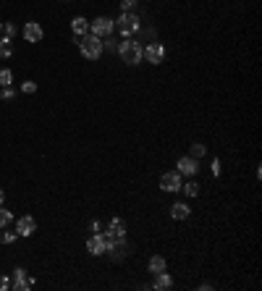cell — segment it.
Instances as JSON below:
<instances>
[{
	"label": "cell",
	"mask_w": 262,
	"mask_h": 291,
	"mask_svg": "<svg viewBox=\"0 0 262 291\" xmlns=\"http://www.w3.org/2000/svg\"><path fill=\"white\" fill-rule=\"evenodd\" d=\"M73 42H79V50H82V55H84V58H89V60L100 58V55H102V50H105V45H102V42H100V37H95V34L76 37Z\"/></svg>",
	"instance_id": "obj_1"
},
{
	"label": "cell",
	"mask_w": 262,
	"mask_h": 291,
	"mask_svg": "<svg viewBox=\"0 0 262 291\" xmlns=\"http://www.w3.org/2000/svg\"><path fill=\"white\" fill-rule=\"evenodd\" d=\"M0 32H3V24H0Z\"/></svg>",
	"instance_id": "obj_32"
},
{
	"label": "cell",
	"mask_w": 262,
	"mask_h": 291,
	"mask_svg": "<svg viewBox=\"0 0 262 291\" xmlns=\"http://www.w3.org/2000/svg\"><path fill=\"white\" fill-rule=\"evenodd\" d=\"M107 234L116 236V239H123V236H126V223H123L121 218H113L110 226H107Z\"/></svg>",
	"instance_id": "obj_13"
},
{
	"label": "cell",
	"mask_w": 262,
	"mask_h": 291,
	"mask_svg": "<svg viewBox=\"0 0 262 291\" xmlns=\"http://www.w3.org/2000/svg\"><path fill=\"white\" fill-rule=\"evenodd\" d=\"M165 270V260L160 257V254H155V257H149V273H163Z\"/></svg>",
	"instance_id": "obj_16"
},
{
	"label": "cell",
	"mask_w": 262,
	"mask_h": 291,
	"mask_svg": "<svg viewBox=\"0 0 262 291\" xmlns=\"http://www.w3.org/2000/svg\"><path fill=\"white\" fill-rule=\"evenodd\" d=\"M32 286H34V281L29 278V275H26V270H24V268H16V270H13L11 288H16V291H29Z\"/></svg>",
	"instance_id": "obj_5"
},
{
	"label": "cell",
	"mask_w": 262,
	"mask_h": 291,
	"mask_svg": "<svg viewBox=\"0 0 262 291\" xmlns=\"http://www.w3.org/2000/svg\"><path fill=\"white\" fill-rule=\"evenodd\" d=\"M105 252H110V257H113V260H123V257L129 254V244L123 241V239H116V241L110 244V247L105 249Z\"/></svg>",
	"instance_id": "obj_10"
},
{
	"label": "cell",
	"mask_w": 262,
	"mask_h": 291,
	"mask_svg": "<svg viewBox=\"0 0 262 291\" xmlns=\"http://www.w3.org/2000/svg\"><path fill=\"white\" fill-rule=\"evenodd\" d=\"M87 249H89L92 254H102V252H105V239H102V231H100V234H95V236H89Z\"/></svg>",
	"instance_id": "obj_12"
},
{
	"label": "cell",
	"mask_w": 262,
	"mask_h": 291,
	"mask_svg": "<svg viewBox=\"0 0 262 291\" xmlns=\"http://www.w3.org/2000/svg\"><path fill=\"white\" fill-rule=\"evenodd\" d=\"M171 286H173V278H171V275H168L165 270H163V273H158V281H155V288H160V291H163V288H171Z\"/></svg>",
	"instance_id": "obj_17"
},
{
	"label": "cell",
	"mask_w": 262,
	"mask_h": 291,
	"mask_svg": "<svg viewBox=\"0 0 262 291\" xmlns=\"http://www.w3.org/2000/svg\"><path fill=\"white\" fill-rule=\"evenodd\" d=\"M6 288H11V281L6 278V275H0V291H6Z\"/></svg>",
	"instance_id": "obj_27"
},
{
	"label": "cell",
	"mask_w": 262,
	"mask_h": 291,
	"mask_svg": "<svg viewBox=\"0 0 262 291\" xmlns=\"http://www.w3.org/2000/svg\"><path fill=\"white\" fill-rule=\"evenodd\" d=\"M207 152V147L205 144H192V158H202Z\"/></svg>",
	"instance_id": "obj_22"
},
{
	"label": "cell",
	"mask_w": 262,
	"mask_h": 291,
	"mask_svg": "<svg viewBox=\"0 0 262 291\" xmlns=\"http://www.w3.org/2000/svg\"><path fill=\"white\" fill-rule=\"evenodd\" d=\"M116 26L121 29V34H134V32H139V26H142V21H139V16L136 13H131V11H123L121 13V19L116 21Z\"/></svg>",
	"instance_id": "obj_3"
},
{
	"label": "cell",
	"mask_w": 262,
	"mask_h": 291,
	"mask_svg": "<svg viewBox=\"0 0 262 291\" xmlns=\"http://www.w3.org/2000/svg\"><path fill=\"white\" fill-rule=\"evenodd\" d=\"M189 212H192L189 205H183V202H176V205L171 207V215H173L176 221H186V218H189Z\"/></svg>",
	"instance_id": "obj_15"
},
{
	"label": "cell",
	"mask_w": 262,
	"mask_h": 291,
	"mask_svg": "<svg viewBox=\"0 0 262 291\" xmlns=\"http://www.w3.org/2000/svg\"><path fill=\"white\" fill-rule=\"evenodd\" d=\"M3 32H6L8 40H13V37H16V26H13V24H6V26H3Z\"/></svg>",
	"instance_id": "obj_24"
},
{
	"label": "cell",
	"mask_w": 262,
	"mask_h": 291,
	"mask_svg": "<svg viewBox=\"0 0 262 291\" xmlns=\"http://www.w3.org/2000/svg\"><path fill=\"white\" fill-rule=\"evenodd\" d=\"M13 221V215H11V210H3V207H0V228H3V226H8Z\"/></svg>",
	"instance_id": "obj_21"
},
{
	"label": "cell",
	"mask_w": 262,
	"mask_h": 291,
	"mask_svg": "<svg viewBox=\"0 0 262 291\" xmlns=\"http://www.w3.org/2000/svg\"><path fill=\"white\" fill-rule=\"evenodd\" d=\"M45 37V32H42V26L37 24V21H29L26 26H24V40L26 42H40Z\"/></svg>",
	"instance_id": "obj_9"
},
{
	"label": "cell",
	"mask_w": 262,
	"mask_h": 291,
	"mask_svg": "<svg viewBox=\"0 0 262 291\" xmlns=\"http://www.w3.org/2000/svg\"><path fill=\"white\" fill-rule=\"evenodd\" d=\"M0 97H8V100H11V97H13V89H11V87H3V95H0Z\"/></svg>",
	"instance_id": "obj_29"
},
{
	"label": "cell",
	"mask_w": 262,
	"mask_h": 291,
	"mask_svg": "<svg viewBox=\"0 0 262 291\" xmlns=\"http://www.w3.org/2000/svg\"><path fill=\"white\" fill-rule=\"evenodd\" d=\"M118 53H121V58H123V63H129V66H136V63H142V48L136 42H131V40H123L118 48H116Z\"/></svg>",
	"instance_id": "obj_2"
},
{
	"label": "cell",
	"mask_w": 262,
	"mask_h": 291,
	"mask_svg": "<svg viewBox=\"0 0 262 291\" xmlns=\"http://www.w3.org/2000/svg\"><path fill=\"white\" fill-rule=\"evenodd\" d=\"M176 168H178V173H183V176H194L199 171V168H197V158H181L176 163Z\"/></svg>",
	"instance_id": "obj_11"
},
{
	"label": "cell",
	"mask_w": 262,
	"mask_h": 291,
	"mask_svg": "<svg viewBox=\"0 0 262 291\" xmlns=\"http://www.w3.org/2000/svg\"><path fill=\"white\" fill-rule=\"evenodd\" d=\"M113 29H116V21L107 16H97L95 21H89V34H95V37H110Z\"/></svg>",
	"instance_id": "obj_4"
},
{
	"label": "cell",
	"mask_w": 262,
	"mask_h": 291,
	"mask_svg": "<svg viewBox=\"0 0 262 291\" xmlns=\"http://www.w3.org/2000/svg\"><path fill=\"white\" fill-rule=\"evenodd\" d=\"M71 29H73L76 37H84V34H89V21L82 19V16H76V19L71 21Z\"/></svg>",
	"instance_id": "obj_14"
},
{
	"label": "cell",
	"mask_w": 262,
	"mask_h": 291,
	"mask_svg": "<svg viewBox=\"0 0 262 291\" xmlns=\"http://www.w3.org/2000/svg\"><path fill=\"white\" fill-rule=\"evenodd\" d=\"M89 228H92V231H95V234H100V231H102V228H100V223H97V221H92V223H89Z\"/></svg>",
	"instance_id": "obj_30"
},
{
	"label": "cell",
	"mask_w": 262,
	"mask_h": 291,
	"mask_svg": "<svg viewBox=\"0 0 262 291\" xmlns=\"http://www.w3.org/2000/svg\"><path fill=\"white\" fill-rule=\"evenodd\" d=\"M160 189L163 192H178L181 189V173L173 171V173H163L160 178Z\"/></svg>",
	"instance_id": "obj_7"
},
{
	"label": "cell",
	"mask_w": 262,
	"mask_h": 291,
	"mask_svg": "<svg viewBox=\"0 0 262 291\" xmlns=\"http://www.w3.org/2000/svg\"><path fill=\"white\" fill-rule=\"evenodd\" d=\"M144 60H147V63H163V58H165V48H163V45L160 42H152V45H147V48H144Z\"/></svg>",
	"instance_id": "obj_6"
},
{
	"label": "cell",
	"mask_w": 262,
	"mask_h": 291,
	"mask_svg": "<svg viewBox=\"0 0 262 291\" xmlns=\"http://www.w3.org/2000/svg\"><path fill=\"white\" fill-rule=\"evenodd\" d=\"M0 241H3V244H11V241H16V234H13V231H6V234H0Z\"/></svg>",
	"instance_id": "obj_23"
},
{
	"label": "cell",
	"mask_w": 262,
	"mask_h": 291,
	"mask_svg": "<svg viewBox=\"0 0 262 291\" xmlns=\"http://www.w3.org/2000/svg\"><path fill=\"white\" fill-rule=\"evenodd\" d=\"M13 40H8V37H0V58H11V53H13V45H11Z\"/></svg>",
	"instance_id": "obj_18"
},
{
	"label": "cell",
	"mask_w": 262,
	"mask_h": 291,
	"mask_svg": "<svg viewBox=\"0 0 262 291\" xmlns=\"http://www.w3.org/2000/svg\"><path fill=\"white\" fill-rule=\"evenodd\" d=\"M13 84V74L8 68H0V87H11Z\"/></svg>",
	"instance_id": "obj_19"
},
{
	"label": "cell",
	"mask_w": 262,
	"mask_h": 291,
	"mask_svg": "<svg viewBox=\"0 0 262 291\" xmlns=\"http://www.w3.org/2000/svg\"><path fill=\"white\" fill-rule=\"evenodd\" d=\"M212 176H220V160H212Z\"/></svg>",
	"instance_id": "obj_28"
},
{
	"label": "cell",
	"mask_w": 262,
	"mask_h": 291,
	"mask_svg": "<svg viewBox=\"0 0 262 291\" xmlns=\"http://www.w3.org/2000/svg\"><path fill=\"white\" fill-rule=\"evenodd\" d=\"M21 89L26 92V95H32V92H37V84H34V82H24V84H21Z\"/></svg>",
	"instance_id": "obj_25"
},
{
	"label": "cell",
	"mask_w": 262,
	"mask_h": 291,
	"mask_svg": "<svg viewBox=\"0 0 262 291\" xmlns=\"http://www.w3.org/2000/svg\"><path fill=\"white\" fill-rule=\"evenodd\" d=\"M134 3H136V0H121V8H123V11H131Z\"/></svg>",
	"instance_id": "obj_26"
},
{
	"label": "cell",
	"mask_w": 262,
	"mask_h": 291,
	"mask_svg": "<svg viewBox=\"0 0 262 291\" xmlns=\"http://www.w3.org/2000/svg\"><path fill=\"white\" fill-rule=\"evenodd\" d=\"M183 194H186V197H197L199 194V184H194V181H189V184H183Z\"/></svg>",
	"instance_id": "obj_20"
},
{
	"label": "cell",
	"mask_w": 262,
	"mask_h": 291,
	"mask_svg": "<svg viewBox=\"0 0 262 291\" xmlns=\"http://www.w3.org/2000/svg\"><path fill=\"white\" fill-rule=\"evenodd\" d=\"M34 231H37V221L32 215H21L19 223H16V234L19 236H32Z\"/></svg>",
	"instance_id": "obj_8"
},
{
	"label": "cell",
	"mask_w": 262,
	"mask_h": 291,
	"mask_svg": "<svg viewBox=\"0 0 262 291\" xmlns=\"http://www.w3.org/2000/svg\"><path fill=\"white\" fill-rule=\"evenodd\" d=\"M3 200H6V194H3V189H0V205H3Z\"/></svg>",
	"instance_id": "obj_31"
}]
</instances>
